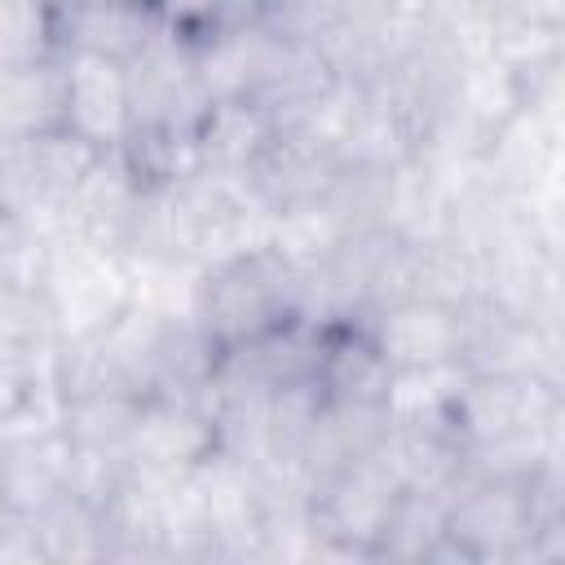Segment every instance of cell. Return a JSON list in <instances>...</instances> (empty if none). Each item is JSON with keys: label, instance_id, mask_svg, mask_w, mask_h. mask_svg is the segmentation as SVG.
<instances>
[{"label": "cell", "instance_id": "cell-1", "mask_svg": "<svg viewBox=\"0 0 565 565\" xmlns=\"http://www.w3.org/2000/svg\"><path fill=\"white\" fill-rule=\"evenodd\" d=\"M296 318H309L305 269L287 260L274 243H252L203 265L194 291V322L203 327L212 349L243 344Z\"/></svg>", "mask_w": 565, "mask_h": 565}, {"label": "cell", "instance_id": "cell-2", "mask_svg": "<svg viewBox=\"0 0 565 565\" xmlns=\"http://www.w3.org/2000/svg\"><path fill=\"white\" fill-rule=\"evenodd\" d=\"M565 512H547L534 494V481L512 477H463L446 494V543L455 561H530L534 539L547 521Z\"/></svg>", "mask_w": 565, "mask_h": 565}, {"label": "cell", "instance_id": "cell-3", "mask_svg": "<svg viewBox=\"0 0 565 565\" xmlns=\"http://www.w3.org/2000/svg\"><path fill=\"white\" fill-rule=\"evenodd\" d=\"M40 300L57 340H84L115 327L132 305L128 260L119 252L93 247L75 234H53L40 269Z\"/></svg>", "mask_w": 565, "mask_h": 565}, {"label": "cell", "instance_id": "cell-4", "mask_svg": "<svg viewBox=\"0 0 565 565\" xmlns=\"http://www.w3.org/2000/svg\"><path fill=\"white\" fill-rule=\"evenodd\" d=\"M397 490L402 486L375 450L322 477L309 494L313 561H371Z\"/></svg>", "mask_w": 565, "mask_h": 565}, {"label": "cell", "instance_id": "cell-5", "mask_svg": "<svg viewBox=\"0 0 565 565\" xmlns=\"http://www.w3.org/2000/svg\"><path fill=\"white\" fill-rule=\"evenodd\" d=\"M552 424H565V397L561 380H547L539 371H468L450 402V428L463 446Z\"/></svg>", "mask_w": 565, "mask_h": 565}, {"label": "cell", "instance_id": "cell-6", "mask_svg": "<svg viewBox=\"0 0 565 565\" xmlns=\"http://www.w3.org/2000/svg\"><path fill=\"white\" fill-rule=\"evenodd\" d=\"M459 362L468 371H539L561 380V327L530 322L486 296H472L459 309Z\"/></svg>", "mask_w": 565, "mask_h": 565}, {"label": "cell", "instance_id": "cell-7", "mask_svg": "<svg viewBox=\"0 0 565 565\" xmlns=\"http://www.w3.org/2000/svg\"><path fill=\"white\" fill-rule=\"evenodd\" d=\"M212 450H216L212 397L154 393L141 402L137 428L124 450V468H137L150 477H181L199 468Z\"/></svg>", "mask_w": 565, "mask_h": 565}, {"label": "cell", "instance_id": "cell-8", "mask_svg": "<svg viewBox=\"0 0 565 565\" xmlns=\"http://www.w3.org/2000/svg\"><path fill=\"white\" fill-rule=\"evenodd\" d=\"M57 79H62V128H71L97 150H119V141L132 128L124 62L102 53H57Z\"/></svg>", "mask_w": 565, "mask_h": 565}, {"label": "cell", "instance_id": "cell-9", "mask_svg": "<svg viewBox=\"0 0 565 565\" xmlns=\"http://www.w3.org/2000/svg\"><path fill=\"white\" fill-rule=\"evenodd\" d=\"M128 75V102H132V124H199L207 93L199 84V62L194 44L159 31L137 57L124 62Z\"/></svg>", "mask_w": 565, "mask_h": 565}, {"label": "cell", "instance_id": "cell-10", "mask_svg": "<svg viewBox=\"0 0 565 565\" xmlns=\"http://www.w3.org/2000/svg\"><path fill=\"white\" fill-rule=\"evenodd\" d=\"M340 154L327 150L322 141L296 132V128H274V137L265 141V150L256 154V163L247 168L243 185L247 194L269 212H287V207H305V203H318L331 172H335Z\"/></svg>", "mask_w": 565, "mask_h": 565}, {"label": "cell", "instance_id": "cell-11", "mask_svg": "<svg viewBox=\"0 0 565 565\" xmlns=\"http://www.w3.org/2000/svg\"><path fill=\"white\" fill-rule=\"evenodd\" d=\"M313 384L322 402H335V406H384L393 384V362L375 344L366 318L322 322Z\"/></svg>", "mask_w": 565, "mask_h": 565}, {"label": "cell", "instance_id": "cell-12", "mask_svg": "<svg viewBox=\"0 0 565 565\" xmlns=\"http://www.w3.org/2000/svg\"><path fill=\"white\" fill-rule=\"evenodd\" d=\"M137 203H141V185L128 172L124 154L119 150H102L93 159V168L84 172V181L71 190V199L62 207V230L84 238V243H93V247L124 252L132 216H137Z\"/></svg>", "mask_w": 565, "mask_h": 565}, {"label": "cell", "instance_id": "cell-13", "mask_svg": "<svg viewBox=\"0 0 565 565\" xmlns=\"http://www.w3.org/2000/svg\"><path fill=\"white\" fill-rule=\"evenodd\" d=\"M366 327L393 371L459 362V309L419 296H393L366 313Z\"/></svg>", "mask_w": 565, "mask_h": 565}, {"label": "cell", "instance_id": "cell-14", "mask_svg": "<svg viewBox=\"0 0 565 565\" xmlns=\"http://www.w3.org/2000/svg\"><path fill=\"white\" fill-rule=\"evenodd\" d=\"M159 31L163 26L141 0H71L53 9V53H102L128 62Z\"/></svg>", "mask_w": 565, "mask_h": 565}, {"label": "cell", "instance_id": "cell-15", "mask_svg": "<svg viewBox=\"0 0 565 565\" xmlns=\"http://www.w3.org/2000/svg\"><path fill=\"white\" fill-rule=\"evenodd\" d=\"M384 459V468L393 472V481L402 490H428V494H450L463 472V441L446 419H424V424H393L375 450Z\"/></svg>", "mask_w": 565, "mask_h": 565}, {"label": "cell", "instance_id": "cell-16", "mask_svg": "<svg viewBox=\"0 0 565 565\" xmlns=\"http://www.w3.org/2000/svg\"><path fill=\"white\" fill-rule=\"evenodd\" d=\"M274 115L265 106H256L252 97H216L203 106L199 124H194V141H199V159L207 177H225V181H243L247 168L256 163V154L265 150V141L274 137Z\"/></svg>", "mask_w": 565, "mask_h": 565}, {"label": "cell", "instance_id": "cell-17", "mask_svg": "<svg viewBox=\"0 0 565 565\" xmlns=\"http://www.w3.org/2000/svg\"><path fill=\"white\" fill-rule=\"evenodd\" d=\"M75 450L62 428L49 433H4L0 437V503L35 512L44 499L66 490Z\"/></svg>", "mask_w": 565, "mask_h": 565}, {"label": "cell", "instance_id": "cell-18", "mask_svg": "<svg viewBox=\"0 0 565 565\" xmlns=\"http://www.w3.org/2000/svg\"><path fill=\"white\" fill-rule=\"evenodd\" d=\"M371 561L397 565H459L446 543V494L428 490H397Z\"/></svg>", "mask_w": 565, "mask_h": 565}, {"label": "cell", "instance_id": "cell-19", "mask_svg": "<svg viewBox=\"0 0 565 565\" xmlns=\"http://www.w3.org/2000/svg\"><path fill=\"white\" fill-rule=\"evenodd\" d=\"M137 393L128 388H88V393H66L62 397V433L75 455H97V459H119L128 450V437L141 415Z\"/></svg>", "mask_w": 565, "mask_h": 565}, {"label": "cell", "instance_id": "cell-20", "mask_svg": "<svg viewBox=\"0 0 565 565\" xmlns=\"http://www.w3.org/2000/svg\"><path fill=\"white\" fill-rule=\"evenodd\" d=\"M481 291V260L463 243L433 234L419 243H406V269H402V296H419L446 309H463Z\"/></svg>", "mask_w": 565, "mask_h": 565}, {"label": "cell", "instance_id": "cell-21", "mask_svg": "<svg viewBox=\"0 0 565 565\" xmlns=\"http://www.w3.org/2000/svg\"><path fill=\"white\" fill-rule=\"evenodd\" d=\"M62 124V79L57 53L40 62L0 66V146L26 141Z\"/></svg>", "mask_w": 565, "mask_h": 565}, {"label": "cell", "instance_id": "cell-22", "mask_svg": "<svg viewBox=\"0 0 565 565\" xmlns=\"http://www.w3.org/2000/svg\"><path fill=\"white\" fill-rule=\"evenodd\" d=\"M31 516H35L44 565L106 561V512H102V503H93L75 490H57Z\"/></svg>", "mask_w": 565, "mask_h": 565}, {"label": "cell", "instance_id": "cell-23", "mask_svg": "<svg viewBox=\"0 0 565 565\" xmlns=\"http://www.w3.org/2000/svg\"><path fill=\"white\" fill-rule=\"evenodd\" d=\"M119 154H124V163H128V172L137 177L141 190L181 185V181L203 172L194 124H172V119H163V124H132L128 137L119 141Z\"/></svg>", "mask_w": 565, "mask_h": 565}, {"label": "cell", "instance_id": "cell-24", "mask_svg": "<svg viewBox=\"0 0 565 565\" xmlns=\"http://www.w3.org/2000/svg\"><path fill=\"white\" fill-rule=\"evenodd\" d=\"M340 234H344V225L322 203H305V207H287V212L269 216V238L265 243H274L300 269H313L340 243Z\"/></svg>", "mask_w": 565, "mask_h": 565}, {"label": "cell", "instance_id": "cell-25", "mask_svg": "<svg viewBox=\"0 0 565 565\" xmlns=\"http://www.w3.org/2000/svg\"><path fill=\"white\" fill-rule=\"evenodd\" d=\"M53 57V4L0 0V66Z\"/></svg>", "mask_w": 565, "mask_h": 565}, {"label": "cell", "instance_id": "cell-26", "mask_svg": "<svg viewBox=\"0 0 565 565\" xmlns=\"http://www.w3.org/2000/svg\"><path fill=\"white\" fill-rule=\"evenodd\" d=\"M358 0H256L252 4V22H260L265 31L282 35V40H309L318 44L335 22L349 18Z\"/></svg>", "mask_w": 565, "mask_h": 565}, {"label": "cell", "instance_id": "cell-27", "mask_svg": "<svg viewBox=\"0 0 565 565\" xmlns=\"http://www.w3.org/2000/svg\"><path fill=\"white\" fill-rule=\"evenodd\" d=\"M141 4L168 35H177L185 44H203L212 31H221L230 18H238L230 9V0H141Z\"/></svg>", "mask_w": 565, "mask_h": 565}, {"label": "cell", "instance_id": "cell-28", "mask_svg": "<svg viewBox=\"0 0 565 565\" xmlns=\"http://www.w3.org/2000/svg\"><path fill=\"white\" fill-rule=\"evenodd\" d=\"M0 565H44L35 516L18 503H0Z\"/></svg>", "mask_w": 565, "mask_h": 565}, {"label": "cell", "instance_id": "cell-29", "mask_svg": "<svg viewBox=\"0 0 565 565\" xmlns=\"http://www.w3.org/2000/svg\"><path fill=\"white\" fill-rule=\"evenodd\" d=\"M252 4H256V0H230V9H234L238 18H247V13H252Z\"/></svg>", "mask_w": 565, "mask_h": 565}]
</instances>
